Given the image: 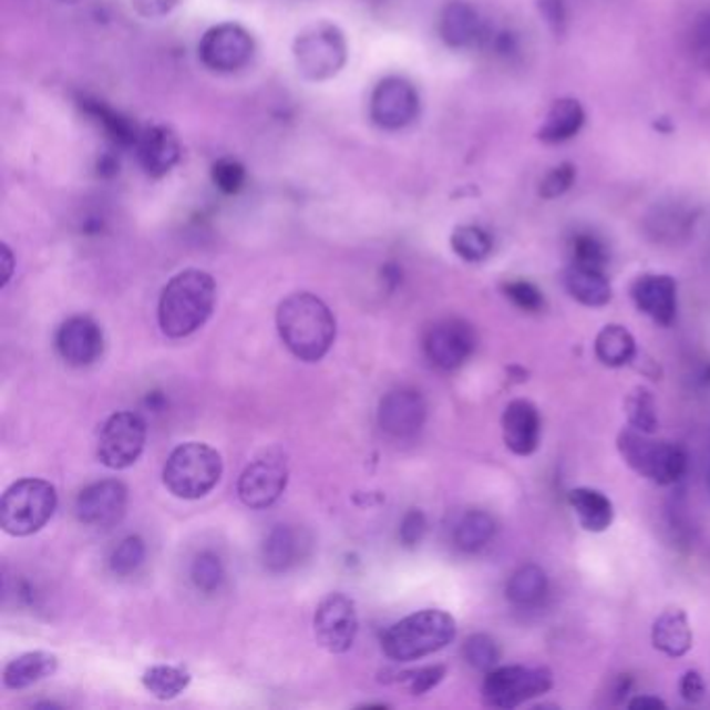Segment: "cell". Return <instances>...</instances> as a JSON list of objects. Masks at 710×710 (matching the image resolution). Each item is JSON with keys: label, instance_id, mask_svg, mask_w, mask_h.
I'll return each mask as SVG.
<instances>
[{"label": "cell", "instance_id": "obj_35", "mask_svg": "<svg viewBox=\"0 0 710 710\" xmlns=\"http://www.w3.org/2000/svg\"><path fill=\"white\" fill-rule=\"evenodd\" d=\"M451 246L456 257L467 263H482L492 253V238L482 227L459 226L452 231Z\"/></svg>", "mask_w": 710, "mask_h": 710}, {"label": "cell", "instance_id": "obj_15", "mask_svg": "<svg viewBox=\"0 0 710 710\" xmlns=\"http://www.w3.org/2000/svg\"><path fill=\"white\" fill-rule=\"evenodd\" d=\"M288 484L286 461L276 454L260 456L244 469L238 482L240 501L250 508H267L278 503Z\"/></svg>", "mask_w": 710, "mask_h": 710}, {"label": "cell", "instance_id": "obj_32", "mask_svg": "<svg viewBox=\"0 0 710 710\" xmlns=\"http://www.w3.org/2000/svg\"><path fill=\"white\" fill-rule=\"evenodd\" d=\"M693 226V215L681 205H660L648 215L646 227L657 240H679L690 234Z\"/></svg>", "mask_w": 710, "mask_h": 710}, {"label": "cell", "instance_id": "obj_3", "mask_svg": "<svg viewBox=\"0 0 710 710\" xmlns=\"http://www.w3.org/2000/svg\"><path fill=\"white\" fill-rule=\"evenodd\" d=\"M454 638L456 621L451 615L425 608L392 625L381 638V648L388 659L411 662L444 650Z\"/></svg>", "mask_w": 710, "mask_h": 710}, {"label": "cell", "instance_id": "obj_33", "mask_svg": "<svg viewBox=\"0 0 710 710\" xmlns=\"http://www.w3.org/2000/svg\"><path fill=\"white\" fill-rule=\"evenodd\" d=\"M142 686L158 700H174L191 686V673L182 667L156 665L142 676Z\"/></svg>", "mask_w": 710, "mask_h": 710}, {"label": "cell", "instance_id": "obj_30", "mask_svg": "<svg viewBox=\"0 0 710 710\" xmlns=\"http://www.w3.org/2000/svg\"><path fill=\"white\" fill-rule=\"evenodd\" d=\"M494 534H496V521L492 519V515H487L485 511H469L467 515H463L456 523L452 539L461 553L473 555L484 550L485 546L492 542Z\"/></svg>", "mask_w": 710, "mask_h": 710}, {"label": "cell", "instance_id": "obj_37", "mask_svg": "<svg viewBox=\"0 0 710 710\" xmlns=\"http://www.w3.org/2000/svg\"><path fill=\"white\" fill-rule=\"evenodd\" d=\"M191 575L196 588L210 594V591L219 589V586L224 584L226 572H224L222 558L215 555V553H208L207 550V553H200V555L194 558Z\"/></svg>", "mask_w": 710, "mask_h": 710}, {"label": "cell", "instance_id": "obj_43", "mask_svg": "<svg viewBox=\"0 0 710 710\" xmlns=\"http://www.w3.org/2000/svg\"><path fill=\"white\" fill-rule=\"evenodd\" d=\"M503 292L515 307H519L521 311H542L544 305H546L544 295L537 290L532 281H525V279L506 281L503 286Z\"/></svg>", "mask_w": 710, "mask_h": 710}, {"label": "cell", "instance_id": "obj_34", "mask_svg": "<svg viewBox=\"0 0 710 710\" xmlns=\"http://www.w3.org/2000/svg\"><path fill=\"white\" fill-rule=\"evenodd\" d=\"M625 415L629 428L638 432L652 433L659 430V413H657V400L652 392L644 385L634 388L625 399Z\"/></svg>", "mask_w": 710, "mask_h": 710}, {"label": "cell", "instance_id": "obj_27", "mask_svg": "<svg viewBox=\"0 0 710 710\" xmlns=\"http://www.w3.org/2000/svg\"><path fill=\"white\" fill-rule=\"evenodd\" d=\"M59 667V659L51 652H25L18 659L11 660L4 667L2 681L9 690H23L38 683L44 677H51Z\"/></svg>", "mask_w": 710, "mask_h": 710}, {"label": "cell", "instance_id": "obj_29", "mask_svg": "<svg viewBox=\"0 0 710 710\" xmlns=\"http://www.w3.org/2000/svg\"><path fill=\"white\" fill-rule=\"evenodd\" d=\"M80 106H82V111L86 113L88 117H92V122H96L103 127L106 136L113 140L115 144H120V146H134L136 144L140 130L130 117H125L120 111L111 109L109 104H104L99 99L84 96L80 101Z\"/></svg>", "mask_w": 710, "mask_h": 710}, {"label": "cell", "instance_id": "obj_47", "mask_svg": "<svg viewBox=\"0 0 710 710\" xmlns=\"http://www.w3.org/2000/svg\"><path fill=\"white\" fill-rule=\"evenodd\" d=\"M679 692H681V698L688 702V704H698L704 700L707 696V686H704V679L698 673V671H688L686 676L681 677V683H679Z\"/></svg>", "mask_w": 710, "mask_h": 710}, {"label": "cell", "instance_id": "obj_23", "mask_svg": "<svg viewBox=\"0 0 710 710\" xmlns=\"http://www.w3.org/2000/svg\"><path fill=\"white\" fill-rule=\"evenodd\" d=\"M652 644L659 652L671 659L688 655L693 646L692 627L688 621V615L679 608L665 610L652 625Z\"/></svg>", "mask_w": 710, "mask_h": 710}, {"label": "cell", "instance_id": "obj_44", "mask_svg": "<svg viewBox=\"0 0 710 710\" xmlns=\"http://www.w3.org/2000/svg\"><path fill=\"white\" fill-rule=\"evenodd\" d=\"M446 676V667L444 665H432V667H421L415 671H407L400 677L402 686L415 696L428 693L433 690L442 679Z\"/></svg>", "mask_w": 710, "mask_h": 710}, {"label": "cell", "instance_id": "obj_8", "mask_svg": "<svg viewBox=\"0 0 710 710\" xmlns=\"http://www.w3.org/2000/svg\"><path fill=\"white\" fill-rule=\"evenodd\" d=\"M553 673L546 667L506 665L487 671L482 700L490 709L511 710L550 692Z\"/></svg>", "mask_w": 710, "mask_h": 710}, {"label": "cell", "instance_id": "obj_7", "mask_svg": "<svg viewBox=\"0 0 710 710\" xmlns=\"http://www.w3.org/2000/svg\"><path fill=\"white\" fill-rule=\"evenodd\" d=\"M347 38L340 28L328 21L312 23L295 40L296 68L311 82H323L338 75L347 65Z\"/></svg>", "mask_w": 710, "mask_h": 710}, {"label": "cell", "instance_id": "obj_2", "mask_svg": "<svg viewBox=\"0 0 710 710\" xmlns=\"http://www.w3.org/2000/svg\"><path fill=\"white\" fill-rule=\"evenodd\" d=\"M215 300V279L207 271L186 269L169 279L161 292L158 326L169 338H186L207 323Z\"/></svg>", "mask_w": 710, "mask_h": 710}, {"label": "cell", "instance_id": "obj_51", "mask_svg": "<svg viewBox=\"0 0 710 710\" xmlns=\"http://www.w3.org/2000/svg\"><path fill=\"white\" fill-rule=\"evenodd\" d=\"M59 2H68V4H73V2H80V0H59Z\"/></svg>", "mask_w": 710, "mask_h": 710}, {"label": "cell", "instance_id": "obj_38", "mask_svg": "<svg viewBox=\"0 0 710 710\" xmlns=\"http://www.w3.org/2000/svg\"><path fill=\"white\" fill-rule=\"evenodd\" d=\"M144 558H146V546H144L142 537H123L120 546L111 555V572L120 577L132 575V573L138 572Z\"/></svg>", "mask_w": 710, "mask_h": 710}, {"label": "cell", "instance_id": "obj_13", "mask_svg": "<svg viewBox=\"0 0 710 710\" xmlns=\"http://www.w3.org/2000/svg\"><path fill=\"white\" fill-rule=\"evenodd\" d=\"M475 347V331L461 319H446L435 323L423 340L425 357L442 371H454L463 367L471 359Z\"/></svg>", "mask_w": 710, "mask_h": 710}, {"label": "cell", "instance_id": "obj_49", "mask_svg": "<svg viewBox=\"0 0 710 710\" xmlns=\"http://www.w3.org/2000/svg\"><path fill=\"white\" fill-rule=\"evenodd\" d=\"M627 707L634 710H665L667 709V702L660 700L657 696L646 693V696H636L634 700H629Z\"/></svg>", "mask_w": 710, "mask_h": 710}, {"label": "cell", "instance_id": "obj_6", "mask_svg": "<svg viewBox=\"0 0 710 710\" xmlns=\"http://www.w3.org/2000/svg\"><path fill=\"white\" fill-rule=\"evenodd\" d=\"M56 508V490L44 480H19L0 504V525L9 536L25 537L40 532Z\"/></svg>", "mask_w": 710, "mask_h": 710}, {"label": "cell", "instance_id": "obj_10", "mask_svg": "<svg viewBox=\"0 0 710 710\" xmlns=\"http://www.w3.org/2000/svg\"><path fill=\"white\" fill-rule=\"evenodd\" d=\"M255 54V40L248 30L238 23H219L203 35L198 56L203 65L217 73H234L243 70Z\"/></svg>", "mask_w": 710, "mask_h": 710}, {"label": "cell", "instance_id": "obj_24", "mask_svg": "<svg viewBox=\"0 0 710 710\" xmlns=\"http://www.w3.org/2000/svg\"><path fill=\"white\" fill-rule=\"evenodd\" d=\"M586 123V111L575 99H558L550 106L542 127L537 130V140L544 144H560L575 138Z\"/></svg>", "mask_w": 710, "mask_h": 710}, {"label": "cell", "instance_id": "obj_18", "mask_svg": "<svg viewBox=\"0 0 710 710\" xmlns=\"http://www.w3.org/2000/svg\"><path fill=\"white\" fill-rule=\"evenodd\" d=\"M631 300L638 311L648 315L660 328L676 323L677 284L671 276L644 274L631 284Z\"/></svg>", "mask_w": 710, "mask_h": 710}, {"label": "cell", "instance_id": "obj_39", "mask_svg": "<svg viewBox=\"0 0 710 710\" xmlns=\"http://www.w3.org/2000/svg\"><path fill=\"white\" fill-rule=\"evenodd\" d=\"M572 257L575 265L603 269L607 267L608 250L603 240H598L594 234H577L572 243Z\"/></svg>", "mask_w": 710, "mask_h": 710}, {"label": "cell", "instance_id": "obj_17", "mask_svg": "<svg viewBox=\"0 0 710 710\" xmlns=\"http://www.w3.org/2000/svg\"><path fill=\"white\" fill-rule=\"evenodd\" d=\"M54 344L65 363L71 367H88L96 363L103 354V330L90 317L78 315L59 328Z\"/></svg>", "mask_w": 710, "mask_h": 710}, {"label": "cell", "instance_id": "obj_28", "mask_svg": "<svg viewBox=\"0 0 710 710\" xmlns=\"http://www.w3.org/2000/svg\"><path fill=\"white\" fill-rule=\"evenodd\" d=\"M594 350H596L598 361L607 367H613V369L634 363L638 357L636 338L631 336V331L624 326H617V323H610L600 330V333L596 336Z\"/></svg>", "mask_w": 710, "mask_h": 710}, {"label": "cell", "instance_id": "obj_16", "mask_svg": "<svg viewBox=\"0 0 710 710\" xmlns=\"http://www.w3.org/2000/svg\"><path fill=\"white\" fill-rule=\"evenodd\" d=\"M425 419H428L425 400L416 390H409V388L388 392L381 399L380 409H378V423L381 430L399 440L413 438L421 432Z\"/></svg>", "mask_w": 710, "mask_h": 710}, {"label": "cell", "instance_id": "obj_40", "mask_svg": "<svg viewBox=\"0 0 710 710\" xmlns=\"http://www.w3.org/2000/svg\"><path fill=\"white\" fill-rule=\"evenodd\" d=\"M210 177H213V184L217 186V191H222L224 194H238L246 184V169L240 161L226 156L213 165Z\"/></svg>", "mask_w": 710, "mask_h": 710}, {"label": "cell", "instance_id": "obj_14", "mask_svg": "<svg viewBox=\"0 0 710 710\" xmlns=\"http://www.w3.org/2000/svg\"><path fill=\"white\" fill-rule=\"evenodd\" d=\"M127 508V487L117 480L90 484L75 498V517L80 523L96 529L117 525Z\"/></svg>", "mask_w": 710, "mask_h": 710}, {"label": "cell", "instance_id": "obj_25", "mask_svg": "<svg viewBox=\"0 0 710 710\" xmlns=\"http://www.w3.org/2000/svg\"><path fill=\"white\" fill-rule=\"evenodd\" d=\"M569 504L573 513L579 521V525L591 532L603 534L613 525L615 519V506L610 503L607 494L594 490V487H575L569 492Z\"/></svg>", "mask_w": 710, "mask_h": 710}, {"label": "cell", "instance_id": "obj_20", "mask_svg": "<svg viewBox=\"0 0 710 710\" xmlns=\"http://www.w3.org/2000/svg\"><path fill=\"white\" fill-rule=\"evenodd\" d=\"M503 440L506 449L517 456H529L539 446L542 419L529 400L517 399L506 404L503 413Z\"/></svg>", "mask_w": 710, "mask_h": 710}, {"label": "cell", "instance_id": "obj_42", "mask_svg": "<svg viewBox=\"0 0 710 710\" xmlns=\"http://www.w3.org/2000/svg\"><path fill=\"white\" fill-rule=\"evenodd\" d=\"M688 42L693 61L710 75V11H704L693 19Z\"/></svg>", "mask_w": 710, "mask_h": 710}, {"label": "cell", "instance_id": "obj_19", "mask_svg": "<svg viewBox=\"0 0 710 710\" xmlns=\"http://www.w3.org/2000/svg\"><path fill=\"white\" fill-rule=\"evenodd\" d=\"M134 151L138 156L140 167L151 177L169 174L182 156L179 140L165 125H151L140 130Z\"/></svg>", "mask_w": 710, "mask_h": 710}, {"label": "cell", "instance_id": "obj_48", "mask_svg": "<svg viewBox=\"0 0 710 710\" xmlns=\"http://www.w3.org/2000/svg\"><path fill=\"white\" fill-rule=\"evenodd\" d=\"M182 0H132L138 16L146 19H158L169 16Z\"/></svg>", "mask_w": 710, "mask_h": 710}, {"label": "cell", "instance_id": "obj_22", "mask_svg": "<svg viewBox=\"0 0 710 710\" xmlns=\"http://www.w3.org/2000/svg\"><path fill=\"white\" fill-rule=\"evenodd\" d=\"M567 292L575 298L579 305L589 307V309H600L607 307L613 298V288L610 281L603 269L594 267H584L572 263L563 276Z\"/></svg>", "mask_w": 710, "mask_h": 710}, {"label": "cell", "instance_id": "obj_41", "mask_svg": "<svg viewBox=\"0 0 710 710\" xmlns=\"http://www.w3.org/2000/svg\"><path fill=\"white\" fill-rule=\"evenodd\" d=\"M575 175H577L575 165H572V163H560V165L553 167L548 174L539 179L537 194H539L544 200L560 198L565 192L572 191Z\"/></svg>", "mask_w": 710, "mask_h": 710}, {"label": "cell", "instance_id": "obj_46", "mask_svg": "<svg viewBox=\"0 0 710 710\" xmlns=\"http://www.w3.org/2000/svg\"><path fill=\"white\" fill-rule=\"evenodd\" d=\"M537 11L555 34H563L567 25V9L563 0H537Z\"/></svg>", "mask_w": 710, "mask_h": 710}, {"label": "cell", "instance_id": "obj_11", "mask_svg": "<svg viewBox=\"0 0 710 710\" xmlns=\"http://www.w3.org/2000/svg\"><path fill=\"white\" fill-rule=\"evenodd\" d=\"M315 638L331 655L352 648L359 634V615L354 603L344 594H330L315 613Z\"/></svg>", "mask_w": 710, "mask_h": 710}, {"label": "cell", "instance_id": "obj_26", "mask_svg": "<svg viewBox=\"0 0 710 710\" xmlns=\"http://www.w3.org/2000/svg\"><path fill=\"white\" fill-rule=\"evenodd\" d=\"M302 556V539L295 527L276 525L263 544V565L271 573L292 569Z\"/></svg>", "mask_w": 710, "mask_h": 710}, {"label": "cell", "instance_id": "obj_12", "mask_svg": "<svg viewBox=\"0 0 710 710\" xmlns=\"http://www.w3.org/2000/svg\"><path fill=\"white\" fill-rule=\"evenodd\" d=\"M369 113L373 123H378L383 130H402L411 125L419 115L415 86L399 75L381 80L371 94Z\"/></svg>", "mask_w": 710, "mask_h": 710}, {"label": "cell", "instance_id": "obj_9", "mask_svg": "<svg viewBox=\"0 0 710 710\" xmlns=\"http://www.w3.org/2000/svg\"><path fill=\"white\" fill-rule=\"evenodd\" d=\"M146 444V421L132 411H122L109 416L104 421L99 444H96V456L104 467L122 469L132 467L140 459Z\"/></svg>", "mask_w": 710, "mask_h": 710}, {"label": "cell", "instance_id": "obj_1", "mask_svg": "<svg viewBox=\"0 0 710 710\" xmlns=\"http://www.w3.org/2000/svg\"><path fill=\"white\" fill-rule=\"evenodd\" d=\"M276 323L286 348L305 363L321 361L336 340V319L330 307L311 292L284 298Z\"/></svg>", "mask_w": 710, "mask_h": 710}, {"label": "cell", "instance_id": "obj_50", "mask_svg": "<svg viewBox=\"0 0 710 710\" xmlns=\"http://www.w3.org/2000/svg\"><path fill=\"white\" fill-rule=\"evenodd\" d=\"M0 257H2V286L9 284V279L13 278V267H16V259L13 253L7 244L0 246Z\"/></svg>", "mask_w": 710, "mask_h": 710}, {"label": "cell", "instance_id": "obj_36", "mask_svg": "<svg viewBox=\"0 0 710 710\" xmlns=\"http://www.w3.org/2000/svg\"><path fill=\"white\" fill-rule=\"evenodd\" d=\"M463 659L475 671H492L501 662V648L487 634H473L463 644Z\"/></svg>", "mask_w": 710, "mask_h": 710}, {"label": "cell", "instance_id": "obj_45", "mask_svg": "<svg viewBox=\"0 0 710 710\" xmlns=\"http://www.w3.org/2000/svg\"><path fill=\"white\" fill-rule=\"evenodd\" d=\"M428 534V517L423 515V511L419 508H411L404 519L400 523V544L404 548H415L421 544V539Z\"/></svg>", "mask_w": 710, "mask_h": 710}, {"label": "cell", "instance_id": "obj_4", "mask_svg": "<svg viewBox=\"0 0 710 710\" xmlns=\"http://www.w3.org/2000/svg\"><path fill=\"white\" fill-rule=\"evenodd\" d=\"M617 451L627 467L652 484H677L688 469V454L681 446L667 440H655L650 433L634 428H625L619 433Z\"/></svg>", "mask_w": 710, "mask_h": 710}, {"label": "cell", "instance_id": "obj_5", "mask_svg": "<svg viewBox=\"0 0 710 710\" xmlns=\"http://www.w3.org/2000/svg\"><path fill=\"white\" fill-rule=\"evenodd\" d=\"M224 473L222 454L203 442L177 446L163 469L167 490L184 501H198L219 484Z\"/></svg>", "mask_w": 710, "mask_h": 710}, {"label": "cell", "instance_id": "obj_21", "mask_svg": "<svg viewBox=\"0 0 710 710\" xmlns=\"http://www.w3.org/2000/svg\"><path fill=\"white\" fill-rule=\"evenodd\" d=\"M484 21L463 0H452L440 16V35L451 49H467L482 40Z\"/></svg>", "mask_w": 710, "mask_h": 710}, {"label": "cell", "instance_id": "obj_31", "mask_svg": "<svg viewBox=\"0 0 710 710\" xmlns=\"http://www.w3.org/2000/svg\"><path fill=\"white\" fill-rule=\"evenodd\" d=\"M548 591V577L537 565H523L506 584V598L515 607H534Z\"/></svg>", "mask_w": 710, "mask_h": 710}]
</instances>
